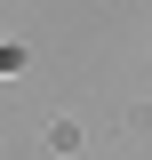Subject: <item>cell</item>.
<instances>
[{
    "label": "cell",
    "mask_w": 152,
    "mask_h": 160,
    "mask_svg": "<svg viewBox=\"0 0 152 160\" xmlns=\"http://www.w3.org/2000/svg\"><path fill=\"white\" fill-rule=\"evenodd\" d=\"M8 64H16V48H0V72H8Z\"/></svg>",
    "instance_id": "obj_1"
}]
</instances>
